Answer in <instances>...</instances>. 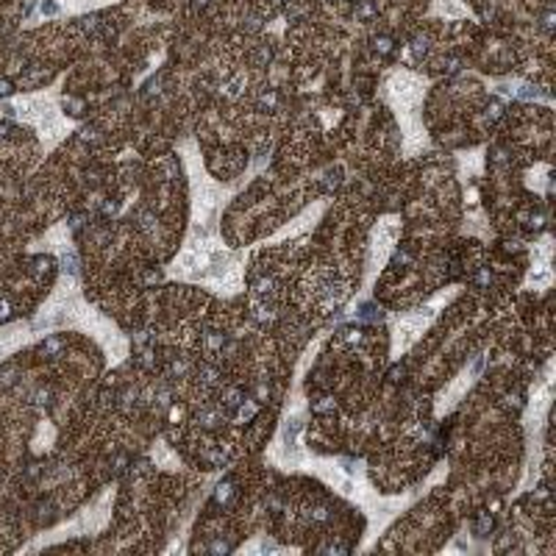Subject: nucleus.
I'll return each instance as SVG.
<instances>
[{
	"mask_svg": "<svg viewBox=\"0 0 556 556\" xmlns=\"http://www.w3.org/2000/svg\"><path fill=\"white\" fill-rule=\"evenodd\" d=\"M0 95H11V84H9V81H0Z\"/></svg>",
	"mask_w": 556,
	"mask_h": 556,
	"instance_id": "f257e3e1",
	"label": "nucleus"
}]
</instances>
